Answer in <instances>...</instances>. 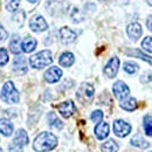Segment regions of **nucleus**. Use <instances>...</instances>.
I'll list each match as a JSON object with an SVG mask.
<instances>
[{"instance_id":"nucleus-39","label":"nucleus","mask_w":152,"mask_h":152,"mask_svg":"<svg viewBox=\"0 0 152 152\" xmlns=\"http://www.w3.org/2000/svg\"><path fill=\"white\" fill-rule=\"evenodd\" d=\"M150 152H152V151H150Z\"/></svg>"},{"instance_id":"nucleus-10","label":"nucleus","mask_w":152,"mask_h":152,"mask_svg":"<svg viewBox=\"0 0 152 152\" xmlns=\"http://www.w3.org/2000/svg\"><path fill=\"white\" fill-rule=\"evenodd\" d=\"M58 111L64 118H69L76 111V107L73 101H66L58 105Z\"/></svg>"},{"instance_id":"nucleus-8","label":"nucleus","mask_w":152,"mask_h":152,"mask_svg":"<svg viewBox=\"0 0 152 152\" xmlns=\"http://www.w3.org/2000/svg\"><path fill=\"white\" fill-rule=\"evenodd\" d=\"M29 27L33 32H43L48 28V25L43 17L41 15H34L29 21Z\"/></svg>"},{"instance_id":"nucleus-26","label":"nucleus","mask_w":152,"mask_h":152,"mask_svg":"<svg viewBox=\"0 0 152 152\" xmlns=\"http://www.w3.org/2000/svg\"><path fill=\"white\" fill-rule=\"evenodd\" d=\"M138 64L137 63H134V62H125L124 63V66H123V69H124V72L126 73V74H130V75H132L134 74L137 70H138Z\"/></svg>"},{"instance_id":"nucleus-27","label":"nucleus","mask_w":152,"mask_h":152,"mask_svg":"<svg viewBox=\"0 0 152 152\" xmlns=\"http://www.w3.org/2000/svg\"><path fill=\"white\" fill-rule=\"evenodd\" d=\"M142 48L146 52L152 54V37H146L142 41Z\"/></svg>"},{"instance_id":"nucleus-38","label":"nucleus","mask_w":152,"mask_h":152,"mask_svg":"<svg viewBox=\"0 0 152 152\" xmlns=\"http://www.w3.org/2000/svg\"><path fill=\"white\" fill-rule=\"evenodd\" d=\"M0 152H4V151H2V149H1V148H0Z\"/></svg>"},{"instance_id":"nucleus-5","label":"nucleus","mask_w":152,"mask_h":152,"mask_svg":"<svg viewBox=\"0 0 152 152\" xmlns=\"http://www.w3.org/2000/svg\"><path fill=\"white\" fill-rule=\"evenodd\" d=\"M114 132L116 136L124 138L131 132V125L123 119H116L114 122Z\"/></svg>"},{"instance_id":"nucleus-32","label":"nucleus","mask_w":152,"mask_h":152,"mask_svg":"<svg viewBox=\"0 0 152 152\" xmlns=\"http://www.w3.org/2000/svg\"><path fill=\"white\" fill-rule=\"evenodd\" d=\"M152 81V72H145L140 76V82L142 83H149Z\"/></svg>"},{"instance_id":"nucleus-37","label":"nucleus","mask_w":152,"mask_h":152,"mask_svg":"<svg viewBox=\"0 0 152 152\" xmlns=\"http://www.w3.org/2000/svg\"><path fill=\"white\" fill-rule=\"evenodd\" d=\"M27 1H29V2H32V4H34V2H37L38 0H27Z\"/></svg>"},{"instance_id":"nucleus-31","label":"nucleus","mask_w":152,"mask_h":152,"mask_svg":"<svg viewBox=\"0 0 152 152\" xmlns=\"http://www.w3.org/2000/svg\"><path fill=\"white\" fill-rule=\"evenodd\" d=\"M70 18L73 19V21H74L75 23H77V22H80V21L83 20V17L81 15L78 8H74V10H73V12H72V14H70Z\"/></svg>"},{"instance_id":"nucleus-11","label":"nucleus","mask_w":152,"mask_h":152,"mask_svg":"<svg viewBox=\"0 0 152 152\" xmlns=\"http://www.w3.org/2000/svg\"><path fill=\"white\" fill-rule=\"evenodd\" d=\"M126 33H128V37L131 39L132 41H137L138 39L140 38L142 33H143L142 26L138 22H131L126 27Z\"/></svg>"},{"instance_id":"nucleus-21","label":"nucleus","mask_w":152,"mask_h":152,"mask_svg":"<svg viewBox=\"0 0 152 152\" xmlns=\"http://www.w3.org/2000/svg\"><path fill=\"white\" fill-rule=\"evenodd\" d=\"M126 54L129 55V56H136L138 57V58H142L143 61H146L148 63H150L152 66V56H149V55H146V54H144L142 50H139V49H129L128 52H126Z\"/></svg>"},{"instance_id":"nucleus-9","label":"nucleus","mask_w":152,"mask_h":152,"mask_svg":"<svg viewBox=\"0 0 152 152\" xmlns=\"http://www.w3.org/2000/svg\"><path fill=\"white\" fill-rule=\"evenodd\" d=\"M60 34V40L62 43L64 45H69L72 42H74L77 38V34H76L74 31H72L69 27H62L58 32Z\"/></svg>"},{"instance_id":"nucleus-3","label":"nucleus","mask_w":152,"mask_h":152,"mask_svg":"<svg viewBox=\"0 0 152 152\" xmlns=\"http://www.w3.org/2000/svg\"><path fill=\"white\" fill-rule=\"evenodd\" d=\"M1 98H2V101L7 102V103H18L19 102V91L15 89L14 84L11 81H8L4 84L2 90H1Z\"/></svg>"},{"instance_id":"nucleus-14","label":"nucleus","mask_w":152,"mask_h":152,"mask_svg":"<svg viewBox=\"0 0 152 152\" xmlns=\"http://www.w3.org/2000/svg\"><path fill=\"white\" fill-rule=\"evenodd\" d=\"M12 144H14V145H17V146H20V148L27 145V144H28V136H27V132H26L23 129H19V130L17 131V133H15V137H14Z\"/></svg>"},{"instance_id":"nucleus-4","label":"nucleus","mask_w":152,"mask_h":152,"mask_svg":"<svg viewBox=\"0 0 152 152\" xmlns=\"http://www.w3.org/2000/svg\"><path fill=\"white\" fill-rule=\"evenodd\" d=\"M94 94H95V89L90 83H82L76 93V97L81 103L87 104L91 102Z\"/></svg>"},{"instance_id":"nucleus-20","label":"nucleus","mask_w":152,"mask_h":152,"mask_svg":"<svg viewBox=\"0 0 152 152\" xmlns=\"http://www.w3.org/2000/svg\"><path fill=\"white\" fill-rule=\"evenodd\" d=\"M121 108L126 111H133L137 108V101L134 97H126L121 101Z\"/></svg>"},{"instance_id":"nucleus-22","label":"nucleus","mask_w":152,"mask_h":152,"mask_svg":"<svg viewBox=\"0 0 152 152\" xmlns=\"http://www.w3.org/2000/svg\"><path fill=\"white\" fill-rule=\"evenodd\" d=\"M47 119H48V124H49L50 126L55 128V129H57V130L62 129L63 123H62V122L58 119V117H57L54 113H49V114H48V116H47Z\"/></svg>"},{"instance_id":"nucleus-29","label":"nucleus","mask_w":152,"mask_h":152,"mask_svg":"<svg viewBox=\"0 0 152 152\" xmlns=\"http://www.w3.org/2000/svg\"><path fill=\"white\" fill-rule=\"evenodd\" d=\"M8 62V54L5 48H0V67Z\"/></svg>"},{"instance_id":"nucleus-18","label":"nucleus","mask_w":152,"mask_h":152,"mask_svg":"<svg viewBox=\"0 0 152 152\" xmlns=\"http://www.w3.org/2000/svg\"><path fill=\"white\" fill-rule=\"evenodd\" d=\"M0 133H2L6 137L13 133V124L11 123V121L5 119V118L0 119Z\"/></svg>"},{"instance_id":"nucleus-35","label":"nucleus","mask_w":152,"mask_h":152,"mask_svg":"<svg viewBox=\"0 0 152 152\" xmlns=\"http://www.w3.org/2000/svg\"><path fill=\"white\" fill-rule=\"evenodd\" d=\"M146 27L149 28V31H151L152 32V14L151 15H149L148 19H146Z\"/></svg>"},{"instance_id":"nucleus-30","label":"nucleus","mask_w":152,"mask_h":152,"mask_svg":"<svg viewBox=\"0 0 152 152\" xmlns=\"http://www.w3.org/2000/svg\"><path fill=\"white\" fill-rule=\"evenodd\" d=\"M90 118H91V121H93L94 123H99V122H102L103 113H102L101 110H95V111H93V114H91V116H90Z\"/></svg>"},{"instance_id":"nucleus-17","label":"nucleus","mask_w":152,"mask_h":152,"mask_svg":"<svg viewBox=\"0 0 152 152\" xmlns=\"http://www.w3.org/2000/svg\"><path fill=\"white\" fill-rule=\"evenodd\" d=\"M74 61H75V57L70 52H64L58 57V63L62 67H70L74 63Z\"/></svg>"},{"instance_id":"nucleus-34","label":"nucleus","mask_w":152,"mask_h":152,"mask_svg":"<svg viewBox=\"0 0 152 152\" xmlns=\"http://www.w3.org/2000/svg\"><path fill=\"white\" fill-rule=\"evenodd\" d=\"M10 152H22V148L17 146L14 144H11L10 145Z\"/></svg>"},{"instance_id":"nucleus-13","label":"nucleus","mask_w":152,"mask_h":152,"mask_svg":"<svg viewBox=\"0 0 152 152\" xmlns=\"http://www.w3.org/2000/svg\"><path fill=\"white\" fill-rule=\"evenodd\" d=\"M110 132V128H109V124L105 123V122H99L95 128V134L96 137L102 140V139H105Z\"/></svg>"},{"instance_id":"nucleus-7","label":"nucleus","mask_w":152,"mask_h":152,"mask_svg":"<svg viewBox=\"0 0 152 152\" xmlns=\"http://www.w3.org/2000/svg\"><path fill=\"white\" fill-rule=\"evenodd\" d=\"M113 91H114V95L116 96V98L122 101V99H124L129 96L130 89L123 81H117L113 86Z\"/></svg>"},{"instance_id":"nucleus-28","label":"nucleus","mask_w":152,"mask_h":152,"mask_svg":"<svg viewBox=\"0 0 152 152\" xmlns=\"http://www.w3.org/2000/svg\"><path fill=\"white\" fill-rule=\"evenodd\" d=\"M20 0H7V5H6V8L7 11L10 12H15L19 7Z\"/></svg>"},{"instance_id":"nucleus-6","label":"nucleus","mask_w":152,"mask_h":152,"mask_svg":"<svg viewBox=\"0 0 152 152\" xmlns=\"http://www.w3.org/2000/svg\"><path fill=\"white\" fill-rule=\"evenodd\" d=\"M118 69H119V58L116 56L111 57L104 67V75L109 78H114L118 73Z\"/></svg>"},{"instance_id":"nucleus-25","label":"nucleus","mask_w":152,"mask_h":152,"mask_svg":"<svg viewBox=\"0 0 152 152\" xmlns=\"http://www.w3.org/2000/svg\"><path fill=\"white\" fill-rule=\"evenodd\" d=\"M143 125H144V131H145V133L148 136H152V115L144 116Z\"/></svg>"},{"instance_id":"nucleus-36","label":"nucleus","mask_w":152,"mask_h":152,"mask_svg":"<svg viewBox=\"0 0 152 152\" xmlns=\"http://www.w3.org/2000/svg\"><path fill=\"white\" fill-rule=\"evenodd\" d=\"M146 2H148L150 6H152V0H146Z\"/></svg>"},{"instance_id":"nucleus-1","label":"nucleus","mask_w":152,"mask_h":152,"mask_svg":"<svg viewBox=\"0 0 152 152\" xmlns=\"http://www.w3.org/2000/svg\"><path fill=\"white\" fill-rule=\"evenodd\" d=\"M57 138L52 132H41L37 136L33 143V149L37 152H48L56 148Z\"/></svg>"},{"instance_id":"nucleus-12","label":"nucleus","mask_w":152,"mask_h":152,"mask_svg":"<svg viewBox=\"0 0 152 152\" xmlns=\"http://www.w3.org/2000/svg\"><path fill=\"white\" fill-rule=\"evenodd\" d=\"M62 76V70L58 67H50L45 73V80L48 83H56Z\"/></svg>"},{"instance_id":"nucleus-23","label":"nucleus","mask_w":152,"mask_h":152,"mask_svg":"<svg viewBox=\"0 0 152 152\" xmlns=\"http://www.w3.org/2000/svg\"><path fill=\"white\" fill-rule=\"evenodd\" d=\"M10 49L14 54H20L21 52V41L19 35H13V38L10 42Z\"/></svg>"},{"instance_id":"nucleus-33","label":"nucleus","mask_w":152,"mask_h":152,"mask_svg":"<svg viewBox=\"0 0 152 152\" xmlns=\"http://www.w3.org/2000/svg\"><path fill=\"white\" fill-rule=\"evenodd\" d=\"M8 37V34H7V32H6V29L0 25V41H2V40H6Z\"/></svg>"},{"instance_id":"nucleus-2","label":"nucleus","mask_w":152,"mask_h":152,"mask_svg":"<svg viewBox=\"0 0 152 152\" xmlns=\"http://www.w3.org/2000/svg\"><path fill=\"white\" fill-rule=\"evenodd\" d=\"M53 62V55L50 50H41L29 57V63L35 69H42Z\"/></svg>"},{"instance_id":"nucleus-24","label":"nucleus","mask_w":152,"mask_h":152,"mask_svg":"<svg viewBox=\"0 0 152 152\" xmlns=\"http://www.w3.org/2000/svg\"><path fill=\"white\" fill-rule=\"evenodd\" d=\"M102 152H117L118 150V144L115 142L114 139H109L107 140L102 146Z\"/></svg>"},{"instance_id":"nucleus-15","label":"nucleus","mask_w":152,"mask_h":152,"mask_svg":"<svg viewBox=\"0 0 152 152\" xmlns=\"http://www.w3.org/2000/svg\"><path fill=\"white\" fill-rule=\"evenodd\" d=\"M13 70L17 74H25L27 72V63L23 56H17L13 62Z\"/></svg>"},{"instance_id":"nucleus-16","label":"nucleus","mask_w":152,"mask_h":152,"mask_svg":"<svg viewBox=\"0 0 152 152\" xmlns=\"http://www.w3.org/2000/svg\"><path fill=\"white\" fill-rule=\"evenodd\" d=\"M37 48V40L31 37H27L21 42V49L25 53H32Z\"/></svg>"},{"instance_id":"nucleus-19","label":"nucleus","mask_w":152,"mask_h":152,"mask_svg":"<svg viewBox=\"0 0 152 152\" xmlns=\"http://www.w3.org/2000/svg\"><path fill=\"white\" fill-rule=\"evenodd\" d=\"M131 145L139 149H148L150 146V143L145 138H143L140 134H134L131 138Z\"/></svg>"},{"instance_id":"nucleus-40","label":"nucleus","mask_w":152,"mask_h":152,"mask_svg":"<svg viewBox=\"0 0 152 152\" xmlns=\"http://www.w3.org/2000/svg\"><path fill=\"white\" fill-rule=\"evenodd\" d=\"M101 1H102V0H101Z\"/></svg>"}]
</instances>
